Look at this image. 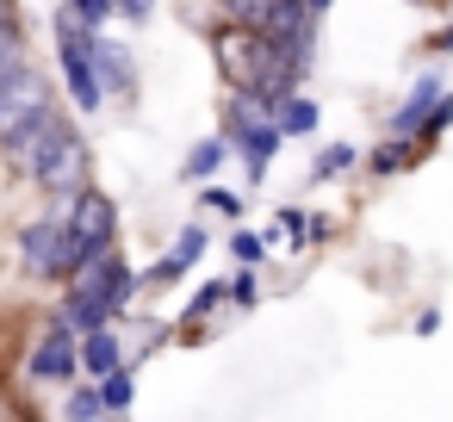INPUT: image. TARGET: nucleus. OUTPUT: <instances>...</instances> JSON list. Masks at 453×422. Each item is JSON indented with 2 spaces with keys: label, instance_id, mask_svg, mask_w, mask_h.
<instances>
[{
  "label": "nucleus",
  "instance_id": "412c9836",
  "mask_svg": "<svg viewBox=\"0 0 453 422\" xmlns=\"http://www.w3.org/2000/svg\"><path fill=\"white\" fill-rule=\"evenodd\" d=\"M94 385H100L106 422H125V416H131V403H137V366H119V372H106V379H94Z\"/></svg>",
  "mask_w": 453,
  "mask_h": 422
},
{
  "label": "nucleus",
  "instance_id": "6ab92c4d",
  "mask_svg": "<svg viewBox=\"0 0 453 422\" xmlns=\"http://www.w3.org/2000/svg\"><path fill=\"white\" fill-rule=\"evenodd\" d=\"M224 304H230V286H224V280H199V286L187 292V304H180L174 329H180V335H199V329H205Z\"/></svg>",
  "mask_w": 453,
  "mask_h": 422
},
{
  "label": "nucleus",
  "instance_id": "20e7f679",
  "mask_svg": "<svg viewBox=\"0 0 453 422\" xmlns=\"http://www.w3.org/2000/svg\"><path fill=\"white\" fill-rule=\"evenodd\" d=\"M81 267V249L63 224V205H50L44 218H32L19 230V273L26 280H44V286H69V273Z\"/></svg>",
  "mask_w": 453,
  "mask_h": 422
},
{
  "label": "nucleus",
  "instance_id": "5701e85b",
  "mask_svg": "<svg viewBox=\"0 0 453 422\" xmlns=\"http://www.w3.org/2000/svg\"><path fill=\"white\" fill-rule=\"evenodd\" d=\"M63 422H106V403H100V385H94V379H88V385H69Z\"/></svg>",
  "mask_w": 453,
  "mask_h": 422
},
{
  "label": "nucleus",
  "instance_id": "c756f323",
  "mask_svg": "<svg viewBox=\"0 0 453 422\" xmlns=\"http://www.w3.org/2000/svg\"><path fill=\"white\" fill-rule=\"evenodd\" d=\"M441 323H447V311H441L434 298H428V304H416V317H410V329H416V335H434Z\"/></svg>",
  "mask_w": 453,
  "mask_h": 422
},
{
  "label": "nucleus",
  "instance_id": "a211bd4d",
  "mask_svg": "<svg viewBox=\"0 0 453 422\" xmlns=\"http://www.w3.org/2000/svg\"><path fill=\"white\" fill-rule=\"evenodd\" d=\"M193 218H218V224H249V193L242 187H224V180H205L193 193Z\"/></svg>",
  "mask_w": 453,
  "mask_h": 422
},
{
  "label": "nucleus",
  "instance_id": "a878e982",
  "mask_svg": "<svg viewBox=\"0 0 453 422\" xmlns=\"http://www.w3.org/2000/svg\"><path fill=\"white\" fill-rule=\"evenodd\" d=\"M63 7H69L88 32H106V26H112V0H63Z\"/></svg>",
  "mask_w": 453,
  "mask_h": 422
},
{
  "label": "nucleus",
  "instance_id": "aec40b11",
  "mask_svg": "<svg viewBox=\"0 0 453 422\" xmlns=\"http://www.w3.org/2000/svg\"><path fill=\"white\" fill-rule=\"evenodd\" d=\"M224 255H230L236 267H267L273 242H267V230H255V224H230V230H224Z\"/></svg>",
  "mask_w": 453,
  "mask_h": 422
},
{
  "label": "nucleus",
  "instance_id": "9d476101",
  "mask_svg": "<svg viewBox=\"0 0 453 422\" xmlns=\"http://www.w3.org/2000/svg\"><path fill=\"white\" fill-rule=\"evenodd\" d=\"M26 366H32V379H44V385H75V379H81V335H75L63 317H50L44 335L32 341Z\"/></svg>",
  "mask_w": 453,
  "mask_h": 422
},
{
  "label": "nucleus",
  "instance_id": "c85d7f7f",
  "mask_svg": "<svg viewBox=\"0 0 453 422\" xmlns=\"http://www.w3.org/2000/svg\"><path fill=\"white\" fill-rule=\"evenodd\" d=\"M304 230H311V249H329V242L342 236V218H335V211H311Z\"/></svg>",
  "mask_w": 453,
  "mask_h": 422
},
{
  "label": "nucleus",
  "instance_id": "f8f14e48",
  "mask_svg": "<svg viewBox=\"0 0 453 422\" xmlns=\"http://www.w3.org/2000/svg\"><path fill=\"white\" fill-rule=\"evenodd\" d=\"M354 174H360V143L354 137H329L304 162V187H335V180H354Z\"/></svg>",
  "mask_w": 453,
  "mask_h": 422
},
{
  "label": "nucleus",
  "instance_id": "f257e3e1",
  "mask_svg": "<svg viewBox=\"0 0 453 422\" xmlns=\"http://www.w3.org/2000/svg\"><path fill=\"white\" fill-rule=\"evenodd\" d=\"M0 156H7L13 174H26L50 205L75 199L81 187H94V143L81 131V119L57 100L50 112H38L26 131H13L7 143H0Z\"/></svg>",
  "mask_w": 453,
  "mask_h": 422
},
{
  "label": "nucleus",
  "instance_id": "423d86ee",
  "mask_svg": "<svg viewBox=\"0 0 453 422\" xmlns=\"http://www.w3.org/2000/svg\"><path fill=\"white\" fill-rule=\"evenodd\" d=\"M63 224H69L81 261H94V255L119 249V224H125V218H119V199H112L106 187H81L75 199H63Z\"/></svg>",
  "mask_w": 453,
  "mask_h": 422
},
{
  "label": "nucleus",
  "instance_id": "7ed1b4c3",
  "mask_svg": "<svg viewBox=\"0 0 453 422\" xmlns=\"http://www.w3.org/2000/svg\"><path fill=\"white\" fill-rule=\"evenodd\" d=\"M218 131L230 137V156H236L242 180H249V187H261V180L273 174L280 150H286L280 125H273V119L249 100V94H218Z\"/></svg>",
  "mask_w": 453,
  "mask_h": 422
},
{
  "label": "nucleus",
  "instance_id": "39448f33",
  "mask_svg": "<svg viewBox=\"0 0 453 422\" xmlns=\"http://www.w3.org/2000/svg\"><path fill=\"white\" fill-rule=\"evenodd\" d=\"M205 50H211V69H218V88H224V94H249V88L261 81V32L218 19V26L205 32Z\"/></svg>",
  "mask_w": 453,
  "mask_h": 422
},
{
  "label": "nucleus",
  "instance_id": "b1692460",
  "mask_svg": "<svg viewBox=\"0 0 453 422\" xmlns=\"http://www.w3.org/2000/svg\"><path fill=\"white\" fill-rule=\"evenodd\" d=\"M447 131H453V88H447V94L428 106V119H422L416 143H422V150H441V143H447Z\"/></svg>",
  "mask_w": 453,
  "mask_h": 422
},
{
  "label": "nucleus",
  "instance_id": "dca6fc26",
  "mask_svg": "<svg viewBox=\"0 0 453 422\" xmlns=\"http://www.w3.org/2000/svg\"><path fill=\"white\" fill-rule=\"evenodd\" d=\"M32 63V26L19 13V0H0V75H13Z\"/></svg>",
  "mask_w": 453,
  "mask_h": 422
},
{
  "label": "nucleus",
  "instance_id": "9b49d317",
  "mask_svg": "<svg viewBox=\"0 0 453 422\" xmlns=\"http://www.w3.org/2000/svg\"><path fill=\"white\" fill-rule=\"evenodd\" d=\"M428 156H434V150H422L416 137H385V131H379V143H366V150H360V174H354V180H372V187H385V180H403V174H416Z\"/></svg>",
  "mask_w": 453,
  "mask_h": 422
},
{
  "label": "nucleus",
  "instance_id": "7c9ffc66",
  "mask_svg": "<svg viewBox=\"0 0 453 422\" xmlns=\"http://www.w3.org/2000/svg\"><path fill=\"white\" fill-rule=\"evenodd\" d=\"M304 7H311V13H317V19H329V13H335V7H342V0H304Z\"/></svg>",
  "mask_w": 453,
  "mask_h": 422
},
{
  "label": "nucleus",
  "instance_id": "cd10ccee",
  "mask_svg": "<svg viewBox=\"0 0 453 422\" xmlns=\"http://www.w3.org/2000/svg\"><path fill=\"white\" fill-rule=\"evenodd\" d=\"M162 13V0H112V19H125V26H150Z\"/></svg>",
  "mask_w": 453,
  "mask_h": 422
},
{
  "label": "nucleus",
  "instance_id": "f3484780",
  "mask_svg": "<svg viewBox=\"0 0 453 422\" xmlns=\"http://www.w3.org/2000/svg\"><path fill=\"white\" fill-rule=\"evenodd\" d=\"M211 242H218V230H211V218H187V224L174 230V242H168L162 255H168V261H174V273L187 280V273H193V267H199V261L211 255Z\"/></svg>",
  "mask_w": 453,
  "mask_h": 422
},
{
  "label": "nucleus",
  "instance_id": "6e6552de",
  "mask_svg": "<svg viewBox=\"0 0 453 422\" xmlns=\"http://www.w3.org/2000/svg\"><path fill=\"white\" fill-rule=\"evenodd\" d=\"M88 57H94L100 88H106V106H137V94H143L137 44H125L119 32H88Z\"/></svg>",
  "mask_w": 453,
  "mask_h": 422
},
{
  "label": "nucleus",
  "instance_id": "4be33fe9",
  "mask_svg": "<svg viewBox=\"0 0 453 422\" xmlns=\"http://www.w3.org/2000/svg\"><path fill=\"white\" fill-rule=\"evenodd\" d=\"M286 7V0H218V19H230V26H249V32H261L273 13Z\"/></svg>",
  "mask_w": 453,
  "mask_h": 422
},
{
  "label": "nucleus",
  "instance_id": "bb28decb",
  "mask_svg": "<svg viewBox=\"0 0 453 422\" xmlns=\"http://www.w3.org/2000/svg\"><path fill=\"white\" fill-rule=\"evenodd\" d=\"M434 57H453V19H447V26H434V32H422L416 63H434Z\"/></svg>",
  "mask_w": 453,
  "mask_h": 422
},
{
  "label": "nucleus",
  "instance_id": "ddd939ff",
  "mask_svg": "<svg viewBox=\"0 0 453 422\" xmlns=\"http://www.w3.org/2000/svg\"><path fill=\"white\" fill-rule=\"evenodd\" d=\"M119 366H131V341L119 335V323L88 329V335H81V379H106V372H119Z\"/></svg>",
  "mask_w": 453,
  "mask_h": 422
},
{
  "label": "nucleus",
  "instance_id": "1a4fd4ad",
  "mask_svg": "<svg viewBox=\"0 0 453 422\" xmlns=\"http://www.w3.org/2000/svg\"><path fill=\"white\" fill-rule=\"evenodd\" d=\"M447 88H453V81H447V75H441L434 63H416L410 88H403V94H397V100L385 106L379 131H385V137H416V131H422V119H428V106H434V100H441Z\"/></svg>",
  "mask_w": 453,
  "mask_h": 422
},
{
  "label": "nucleus",
  "instance_id": "2eb2a0df",
  "mask_svg": "<svg viewBox=\"0 0 453 422\" xmlns=\"http://www.w3.org/2000/svg\"><path fill=\"white\" fill-rule=\"evenodd\" d=\"M273 125H280L286 143H317V131H323V100H317L311 88H298V94H286V106L273 112Z\"/></svg>",
  "mask_w": 453,
  "mask_h": 422
},
{
  "label": "nucleus",
  "instance_id": "0eeeda50",
  "mask_svg": "<svg viewBox=\"0 0 453 422\" xmlns=\"http://www.w3.org/2000/svg\"><path fill=\"white\" fill-rule=\"evenodd\" d=\"M57 100H63V94H57V75H44L38 63L0 75V143H7L13 131H26L38 112H50Z\"/></svg>",
  "mask_w": 453,
  "mask_h": 422
},
{
  "label": "nucleus",
  "instance_id": "393cba45",
  "mask_svg": "<svg viewBox=\"0 0 453 422\" xmlns=\"http://www.w3.org/2000/svg\"><path fill=\"white\" fill-rule=\"evenodd\" d=\"M224 286H230V311H255L261 292H267V286H261V267H236Z\"/></svg>",
  "mask_w": 453,
  "mask_h": 422
},
{
  "label": "nucleus",
  "instance_id": "f03ea898",
  "mask_svg": "<svg viewBox=\"0 0 453 422\" xmlns=\"http://www.w3.org/2000/svg\"><path fill=\"white\" fill-rule=\"evenodd\" d=\"M50 50H57V88H63V106L75 119H100L106 112V88L94 75V57H88V26L57 0L50 13Z\"/></svg>",
  "mask_w": 453,
  "mask_h": 422
},
{
  "label": "nucleus",
  "instance_id": "4468645a",
  "mask_svg": "<svg viewBox=\"0 0 453 422\" xmlns=\"http://www.w3.org/2000/svg\"><path fill=\"white\" fill-rule=\"evenodd\" d=\"M236 156H230V137L224 131H205L187 156H180V180L187 187H205V180H224V168H230Z\"/></svg>",
  "mask_w": 453,
  "mask_h": 422
}]
</instances>
